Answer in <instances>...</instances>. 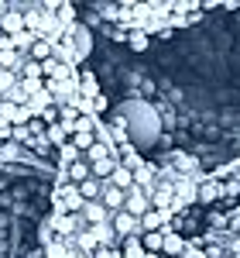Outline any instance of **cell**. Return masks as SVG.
Here are the masks:
<instances>
[{"mask_svg": "<svg viewBox=\"0 0 240 258\" xmlns=\"http://www.w3.org/2000/svg\"><path fill=\"white\" fill-rule=\"evenodd\" d=\"M113 231H117V238H141L144 231H141V217H134V214H127V210H120V214H113Z\"/></svg>", "mask_w": 240, "mask_h": 258, "instance_id": "1", "label": "cell"}, {"mask_svg": "<svg viewBox=\"0 0 240 258\" xmlns=\"http://www.w3.org/2000/svg\"><path fill=\"white\" fill-rule=\"evenodd\" d=\"M55 179H65V182H76L79 186L86 179H93V165H89V159H76V162H69V165H62Z\"/></svg>", "mask_w": 240, "mask_h": 258, "instance_id": "2", "label": "cell"}, {"mask_svg": "<svg viewBox=\"0 0 240 258\" xmlns=\"http://www.w3.org/2000/svg\"><path fill=\"white\" fill-rule=\"evenodd\" d=\"M220 200H223V179L209 176V179L199 186V197H196V203H199L202 210H209V207H216Z\"/></svg>", "mask_w": 240, "mask_h": 258, "instance_id": "3", "label": "cell"}, {"mask_svg": "<svg viewBox=\"0 0 240 258\" xmlns=\"http://www.w3.org/2000/svg\"><path fill=\"white\" fill-rule=\"evenodd\" d=\"M124 210L134 214V217H148V214H151V197H148L141 186H134V189H127V203H124Z\"/></svg>", "mask_w": 240, "mask_h": 258, "instance_id": "4", "label": "cell"}, {"mask_svg": "<svg viewBox=\"0 0 240 258\" xmlns=\"http://www.w3.org/2000/svg\"><path fill=\"white\" fill-rule=\"evenodd\" d=\"M161 234H165V248H161V255H168V258H182V251L189 248V238H182L179 231L168 224V227H161Z\"/></svg>", "mask_w": 240, "mask_h": 258, "instance_id": "5", "label": "cell"}, {"mask_svg": "<svg viewBox=\"0 0 240 258\" xmlns=\"http://www.w3.org/2000/svg\"><path fill=\"white\" fill-rule=\"evenodd\" d=\"M100 203L110 210V214H120L124 210V203H127V193L117 189L113 182H103V193H100Z\"/></svg>", "mask_w": 240, "mask_h": 258, "instance_id": "6", "label": "cell"}, {"mask_svg": "<svg viewBox=\"0 0 240 258\" xmlns=\"http://www.w3.org/2000/svg\"><path fill=\"white\" fill-rule=\"evenodd\" d=\"M82 217H86V224H89V227H100V224H110V220H113V214H110L100 200H96V203H86V207H82Z\"/></svg>", "mask_w": 240, "mask_h": 258, "instance_id": "7", "label": "cell"}, {"mask_svg": "<svg viewBox=\"0 0 240 258\" xmlns=\"http://www.w3.org/2000/svg\"><path fill=\"white\" fill-rule=\"evenodd\" d=\"M100 193H103V182L96 176L86 179V182H79V197L86 200V203H96V200H100Z\"/></svg>", "mask_w": 240, "mask_h": 258, "instance_id": "8", "label": "cell"}, {"mask_svg": "<svg viewBox=\"0 0 240 258\" xmlns=\"http://www.w3.org/2000/svg\"><path fill=\"white\" fill-rule=\"evenodd\" d=\"M120 251H124V258H144L148 255V248H144L141 238H124L120 241Z\"/></svg>", "mask_w": 240, "mask_h": 258, "instance_id": "9", "label": "cell"}, {"mask_svg": "<svg viewBox=\"0 0 240 258\" xmlns=\"http://www.w3.org/2000/svg\"><path fill=\"white\" fill-rule=\"evenodd\" d=\"M141 241H144V248H148L151 255H161V248H165V234H161V231H151V234H141Z\"/></svg>", "mask_w": 240, "mask_h": 258, "instance_id": "10", "label": "cell"}, {"mask_svg": "<svg viewBox=\"0 0 240 258\" xmlns=\"http://www.w3.org/2000/svg\"><path fill=\"white\" fill-rule=\"evenodd\" d=\"M182 258H206V248H199L196 241H189V248L182 251Z\"/></svg>", "mask_w": 240, "mask_h": 258, "instance_id": "11", "label": "cell"}, {"mask_svg": "<svg viewBox=\"0 0 240 258\" xmlns=\"http://www.w3.org/2000/svg\"><path fill=\"white\" fill-rule=\"evenodd\" d=\"M93 258H124V251H120V248H103V244H100Z\"/></svg>", "mask_w": 240, "mask_h": 258, "instance_id": "12", "label": "cell"}]
</instances>
